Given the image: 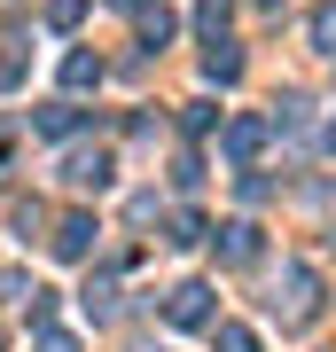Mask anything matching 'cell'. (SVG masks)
Listing matches in <instances>:
<instances>
[{
    "label": "cell",
    "mask_w": 336,
    "mask_h": 352,
    "mask_svg": "<svg viewBox=\"0 0 336 352\" xmlns=\"http://www.w3.org/2000/svg\"><path fill=\"white\" fill-rule=\"evenodd\" d=\"M164 321L172 329H203L212 321V282H180L172 298H164Z\"/></svg>",
    "instance_id": "6da1fadb"
},
{
    "label": "cell",
    "mask_w": 336,
    "mask_h": 352,
    "mask_svg": "<svg viewBox=\"0 0 336 352\" xmlns=\"http://www.w3.org/2000/svg\"><path fill=\"white\" fill-rule=\"evenodd\" d=\"M63 180H71V188H110L117 164H110V149H71L63 157Z\"/></svg>",
    "instance_id": "7a4b0ae2"
},
{
    "label": "cell",
    "mask_w": 336,
    "mask_h": 352,
    "mask_svg": "<svg viewBox=\"0 0 336 352\" xmlns=\"http://www.w3.org/2000/svg\"><path fill=\"white\" fill-rule=\"evenodd\" d=\"M227 157H235V164H250V157H258L266 149V118H227Z\"/></svg>",
    "instance_id": "3957f363"
},
{
    "label": "cell",
    "mask_w": 336,
    "mask_h": 352,
    "mask_svg": "<svg viewBox=\"0 0 336 352\" xmlns=\"http://www.w3.org/2000/svg\"><path fill=\"white\" fill-rule=\"evenodd\" d=\"M282 289H289V298H274V305H289V321H305L313 305H321V282H313V266H289Z\"/></svg>",
    "instance_id": "277c9868"
},
{
    "label": "cell",
    "mask_w": 336,
    "mask_h": 352,
    "mask_svg": "<svg viewBox=\"0 0 336 352\" xmlns=\"http://www.w3.org/2000/svg\"><path fill=\"white\" fill-rule=\"evenodd\" d=\"M47 243H55V258H87V251H94V219H87V212H71Z\"/></svg>",
    "instance_id": "5b68a950"
},
{
    "label": "cell",
    "mask_w": 336,
    "mask_h": 352,
    "mask_svg": "<svg viewBox=\"0 0 336 352\" xmlns=\"http://www.w3.org/2000/svg\"><path fill=\"white\" fill-rule=\"evenodd\" d=\"M219 258H227V266H250V258H258V227H250V219L219 227Z\"/></svg>",
    "instance_id": "8992f818"
},
{
    "label": "cell",
    "mask_w": 336,
    "mask_h": 352,
    "mask_svg": "<svg viewBox=\"0 0 336 352\" xmlns=\"http://www.w3.org/2000/svg\"><path fill=\"white\" fill-rule=\"evenodd\" d=\"M203 78H219V87H235V78H243V55L227 47V39H212V47H203Z\"/></svg>",
    "instance_id": "52a82bcc"
},
{
    "label": "cell",
    "mask_w": 336,
    "mask_h": 352,
    "mask_svg": "<svg viewBox=\"0 0 336 352\" xmlns=\"http://www.w3.org/2000/svg\"><path fill=\"white\" fill-rule=\"evenodd\" d=\"M305 39H313L321 55H336V0H328V8H313V16H305Z\"/></svg>",
    "instance_id": "ba28073f"
},
{
    "label": "cell",
    "mask_w": 336,
    "mask_h": 352,
    "mask_svg": "<svg viewBox=\"0 0 336 352\" xmlns=\"http://www.w3.org/2000/svg\"><path fill=\"white\" fill-rule=\"evenodd\" d=\"M63 87H71V94L102 87V63H94V55H71V63H63Z\"/></svg>",
    "instance_id": "9c48e42d"
},
{
    "label": "cell",
    "mask_w": 336,
    "mask_h": 352,
    "mask_svg": "<svg viewBox=\"0 0 336 352\" xmlns=\"http://www.w3.org/2000/svg\"><path fill=\"white\" fill-rule=\"evenodd\" d=\"M87 314H94V321H110V314H117V289H110V274H94V282H87Z\"/></svg>",
    "instance_id": "30bf717a"
},
{
    "label": "cell",
    "mask_w": 336,
    "mask_h": 352,
    "mask_svg": "<svg viewBox=\"0 0 336 352\" xmlns=\"http://www.w3.org/2000/svg\"><path fill=\"white\" fill-rule=\"evenodd\" d=\"M164 39H172V8H149L141 16V47H164Z\"/></svg>",
    "instance_id": "8fae6325"
},
{
    "label": "cell",
    "mask_w": 336,
    "mask_h": 352,
    "mask_svg": "<svg viewBox=\"0 0 336 352\" xmlns=\"http://www.w3.org/2000/svg\"><path fill=\"white\" fill-rule=\"evenodd\" d=\"M78 16H87V0H47V24H55V32H71Z\"/></svg>",
    "instance_id": "7c38bea8"
},
{
    "label": "cell",
    "mask_w": 336,
    "mask_h": 352,
    "mask_svg": "<svg viewBox=\"0 0 336 352\" xmlns=\"http://www.w3.org/2000/svg\"><path fill=\"white\" fill-rule=\"evenodd\" d=\"M78 126V110H71V102H55V110H39V133H71Z\"/></svg>",
    "instance_id": "4fadbf2b"
},
{
    "label": "cell",
    "mask_w": 336,
    "mask_h": 352,
    "mask_svg": "<svg viewBox=\"0 0 336 352\" xmlns=\"http://www.w3.org/2000/svg\"><path fill=\"white\" fill-rule=\"evenodd\" d=\"M196 24L212 32V39H227V0H203V8H196Z\"/></svg>",
    "instance_id": "5bb4252c"
},
{
    "label": "cell",
    "mask_w": 336,
    "mask_h": 352,
    "mask_svg": "<svg viewBox=\"0 0 336 352\" xmlns=\"http://www.w3.org/2000/svg\"><path fill=\"white\" fill-rule=\"evenodd\" d=\"M212 344H219V352H258V337H250V329H235V321H227Z\"/></svg>",
    "instance_id": "9a60e30c"
},
{
    "label": "cell",
    "mask_w": 336,
    "mask_h": 352,
    "mask_svg": "<svg viewBox=\"0 0 336 352\" xmlns=\"http://www.w3.org/2000/svg\"><path fill=\"white\" fill-rule=\"evenodd\" d=\"M203 235H212V227H203L196 212H180V219H172V243H203Z\"/></svg>",
    "instance_id": "2e32d148"
},
{
    "label": "cell",
    "mask_w": 336,
    "mask_h": 352,
    "mask_svg": "<svg viewBox=\"0 0 336 352\" xmlns=\"http://www.w3.org/2000/svg\"><path fill=\"white\" fill-rule=\"evenodd\" d=\"M39 352H78V344L63 337V329H39Z\"/></svg>",
    "instance_id": "e0dca14e"
},
{
    "label": "cell",
    "mask_w": 336,
    "mask_h": 352,
    "mask_svg": "<svg viewBox=\"0 0 336 352\" xmlns=\"http://www.w3.org/2000/svg\"><path fill=\"white\" fill-rule=\"evenodd\" d=\"M110 8H141V0H110Z\"/></svg>",
    "instance_id": "ac0fdd59"
},
{
    "label": "cell",
    "mask_w": 336,
    "mask_h": 352,
    "mask_svg": "<svg viewBox=\"0 0 336 352\" xmlns=\"http://www.w3.org/2000/svg\"><path fill=\"white\" fill-rule=\"evenodd\" d=\"M328 141H336V126H328Z\"/></svg>",
    "instance_id": "d6986e66"
}]
</instances>
